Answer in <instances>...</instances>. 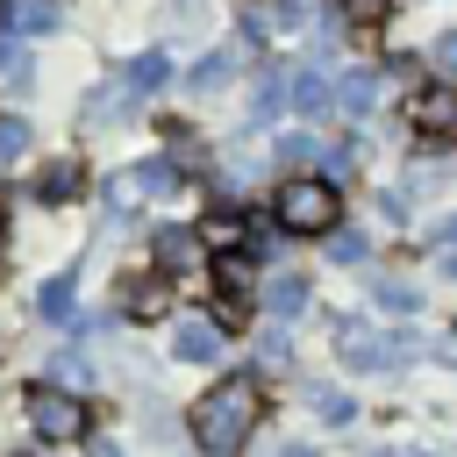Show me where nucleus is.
I'll return each mask as SVG.
<instances>
[{"instance_id": "nucleus-1", "label": "nucleus", "mask_w": 457, "mask_h": 457, "mask_svg": "<svg viewBox=\"0 0 457 457\" xmlns=\"http://www.w3.org/2000/svg\"><path fill=\"white\" fill-rule=\"evenodd\" d=\"M257 414H264V386H257L250 371H236V378H221L214 393H200V407H193V443H200L207 457H228V450L250 443Z\"/></svg>"}, {"instance_id": "nucleus-2", "label": "nucleus", "mask_w": 457, "mask_h": 457, "mask_svg": "<svg viewBox=\"0 0 457 457\" xmlns=\"http://www.w3.org/2000/svg\"><path fill=\"white\" fill-rule=\"evenodd\" d=\"M278 221L300 228V236H328V221H336V186H328V179H286V186H278Z\"/></svg>"}, {"instance_id": "nucleus-3", "label": "nucleus", "mask_w": 457, "mask_h": 457, "mask_svg": "<svg viewBox=\"0 0 457 457\" xmlns=\"http://www.w3.org/2000/svg\"><path fill=\"white\" fill-rule=\"evenodd\" d=\"M29 428H36L43 443H79V436H86V400L64 393V386H36V393H29Z\"/></svg>"}, {"instance_id": "nucleus-4", "label": "nucleus", "mask_w": 457, "mask_h": 457, "mask_svg": "<svg viewBox=\"0 0 457 457\" xmlns=\"http://www.w3.org/2000/svg\"><path fill=\"white\" fill-rule=\"evenodd\" d=\"M179 186H186V171H179L171 157H143L136 171H121V179H114V193H107V200H114V214H121V207H136V200H171Z\"/></svg>"}, {"instance_id": "nucleus-5", "label": "nucleus", "mask_w": 457, "mask_h": 457, "mask_svg": "<svg viewBox=\"0 0 457 457\" xmlns=\"http://www.w3.org/2000/svg\"><path fill=\"white\" fill-rule=\"evenodd\" d=\"M407 121L421 129V136H457V86H421L414 100H407Z\"/></svg>"}, {"instance_id": "nucleus-6", "label": "nucleus", "mask_w": 457, "mask_h": 457, "mask_svg": "<svg viewBox=\"0 0 457 457\" xmlns=\"http://www.w3.org/2000/svg\"><path fill=\"white\" fill-rule=\"evenodd\" d=\"M336 357H343V364H357V371H386V364L400 357V343H378L371 328L343 321V328H336Z\"/></svg>"}, {"instance_id": "nucleus-7", "label": "nucleus", "mask_w": 457, "mask_h": 457, "mask_svg": "<svg viewBox=\"0 0 457 457\" xmlns=\"http://www.w3.org/2000/svg\"><path fill=\"white\" fill-rule=\"evenodd\" d=\"M171 350H179L186 364H214L228 343H221V321H207V314H186V321L171 328Z\"/></svg>"}, {"instance_id": "nucleus-8", "label": "nucleus", "mask_w": 457, "mask_h": 457, "mask_svg": "<svg viewBox=\"0 0 457 457\" xmlns=\"http://www.w3.org/2000/svg\"><path fill=\"white\" fill-rule=\"evenodd\" d=\"M171 307V278H157V271H136L129 286H121V314L129 321H157Z\"/></svg>"}, {"instance_id": "nucleus-9", "label": "nucleus", "mask_w": 457, "mask_h": 457, "mask_svg": "<svg viewBox=\"0 0 457 457\" xmlns=\"http://www.w3.org/2000/svg\"><path fill=\"white\" fill-rule=\"evenodd\" d=\"M293 114H336V79H321V71H293Z\"/></svg>"}, {"instance_id": "nucleus-10", "label": "nucleus", "mask_w": 457, "mask_h": 457, "mask_svg": "<svg viewBox=\"0 0 457 457\" xmlns=\"http://www.w3.org/2000/svg\"><path fill=\"white\" fill-rule=\"evenodd\" d=\"M371 100H378V79H371V71H343V79H336V114L357 121V114H371Z\"/></svg>"}, {"instance_id": "nucleus-11", "label": "nucleus", "mask_w": 457, "mask_h": 457, "mask_svg": "<svg viewBox=\"0 0 457 457\" xmlns=\"http://www.w3.org/2000/svg\"><path fill=\"white\" fill-rule=\"evenodd\" d=\"M157 257H164V271H193V264H200L193 228H157Z\"/></svg>"}, {"instance_id": "nucleus-12", "label": "nucleus", "mask_w": 457, "mask_h": 457, "mask_svg": "<svg viewBox=\"0 0 457 457\" xmlns=\"http://www.w3.org/2000/svg\"><path fill=\"white\" fill-rule=\"evenodd\" d=\"M214 286H221V300H243L250 293V257L243 250H221L214 257Z\"/></svg>"}, {"instance_id": "nucleus-13", "label": "nucleus", "mask_w": 457, "mask_h": 457, "mask_svg": "<svg viewBox=\"0 0 457 457\" xmlns=\"http://www.w3.org/2000/svg\"><path fill=\"white\" fill-rule=\"evenodd\" d=\"M264 307H271V314H300V307H307V278H300V271H278V278L264 286Z\"/></svg>"}, {"instance_id": "nucleus-14", "label": "nucleus", "mask_w": 457, "mask_h": 457, "mask_svg": "<svg viewBox=\"0 0 457 457\" xmlns=\"http://www.w3.org/2000/svg\"><path fill=\"white\" fill-rule=\"evenodd\" d=\"M79 186H86V171H79V164H71V157H57V164H50V171H43V179H36V193H43V200H71V193H79Z\"/></svg>"}, {"instance_id": "nucleus-15", "label": "nucleus", "mask_w": 457, "mask_h": 457, "mask_svg": "<svg viewBox=\"0 0 457 457\" xmlns=\"http://www.w3.org/2000/svg\"><path fill=\"white\" fill-rule=\"evenodd\" d=\"M0 14L21 29H57V0H0Z\"/></svg>"}, {"instance_id": "nucleus-16", "label": "nucleus", "mask_w": 457, "mask_h": 457, "mask_svg": "<svg viewBox=\"0 0 457 457\" xmlns=\"http://www.w3.org/2000/svg\"><path fill=\"white\" fill-rule=\"evenodd\" d=\"M71 300H79V278H71V271H57V278L43 286V314H50V321H64V314H71Z\"/></svg>"}, {"instance_id": "nucleus-17", "label": "nucleus", "mask_w": 457, "mask_h": 457, "mask_svg": "<svg viewBox=\"0 0 457 457\" xmlns=\"http://www.w3.org/2000/svg\"><path fill=\"white\" fill-rule=\"evenodd\" d=\"M228 71H236V50H214V57H200V64H193V86L207 93V86H221Z\"/></svg>"}, {"instance_id": "nucleus-18", "label": "nucleus", "mask_w": 457, "mask_h": 457, "mask_svg": "<svg viewBox=\"0 0 457 457\" xmlns=\"http://www.w3.org/2000/svg\"><path fill=\"white\" fill-rule=\"evenodd\" d=\"M364 250H371V243H364L357 228H336V236H328V257H336V264H364Z\"/></svg>"}, {"instance_id": "nucleus-19", "label": "nucleus", "mask_w": 457, "mask_h": 457, "mask_svg": "<svg viewBox=\"0 0 457 457\" xmlns=\"http://www.w3.org/2000/svg\"><path fill=\"white\" fill-rule=\"evenodd\" d=\"M21 150H29V129H21L14 114H0V164H7V157H21Z\"/></svg>"}, {"instance_id": "nucleus-20", "label": "nucleus", "mask_w": 457, "mask_h": 457, "mask_svg": "<svg viewBox=\"0 0 457 457\" xmlns=\"http://www.w3.org/2000/svg\"><path fill=\"white\" fill-rule=\"evenodd\" d=\"M214 243H228V250L243 243V214L236 207H214Z\"/></svg>"}, {"instance_id": "nucleus-21", "label": "nucleus", "mask_w": 457, "mask_h": 457, "mask_svg": "<svg viewBox=\"0 0 457 457\" xmlns=\"http://www.w3.org/2000/svg\"><path fill=\"white\" fill-rule=\"evenodd\" d=\"M0 71H7V79H21V71H29V57H21V43H14V36H0Z\"/></svg>"}, {"instance_id": "nucleus-22", "label": "nucleus", "mask_w": 457, "mask_h": 457, "mask_svg": "<svg viewBox=\"0 0 457 457\" xmlns=\"http://www.w3.org/2000/svg\"><path fill=\"white\" fill-rule=\"evenodd\" d=\"M378 300H386V307H400V314H407V307H414V286H400V278H386V286H378Z\"/></svg>"}, {"instance_id": "nucleus-23", "label": "nucleus", "mask_w": 457, "mask_h": 457, "mask_svg": "<svg viewBox=\"0 0 457 457\" xmlns=\"http://www.w3.org/2000/svg\"><path fill=\"white\" fill-rule=\"evenodd\" d=\"M278 157H286V164H307V157H314V143H307V136H286V143H278Z\"/></svg>"}, {"instance_id": "nucleus-24", "label": "nucleus", "mask_w": 457, "mask_h": 457, "mask_svg": "<svg viewBox=\"0 0 457 457\" xmlns=\"http://www.w3.org/2000/svg\"><path fill=\"white\" fill-rule=\"evenodd\" d=\"M343 14H350V21H378V14H386V0H343Z\"/></svg>"}, {"instance_id": "nucleus-25", "label": "nucleus", "mask_w": 457, "mask_h": 457, "mask_svg": "<svg viewBox=\"0 0 457 457\" xmlns=\"http://www.w3.org/2000/svg\"><path fill=\"white\" fill-rule=\"evenodd\" d=\"M321 414L328 421H350V393H321Z\"/></svg>"}, {"instance_id": "nucleus-26", "label": "nucleus", "mask_w": 457, "mask_h": 457, "mask_svg": "<svg viewBox=\"0 0 457 457\" xmlns=\"http://www.w3.org/2000/svg\"><path fill=\"white\" fill-rule=\"evenodd\" d=\"M436 64H443V71H457V36H443V43H436Z\"/></svg>"}, {"instance_id": "nucleus-27", "label": "nucleus", "mask_w": 457, "mask_h": 457, "mask_svg": "<svg viewBox=\"0 0 457 457\" xmlns=\"http://www.w3.org/2000/svg\"><path fill=\"white\" fill-rule=\"evenodd\" d=\"M436 250H457V214H450V221L436 228Z\"/></svg>"}, {"instance_id": "nucleus-28", "label": "nucleus", "mask_w": 457, "mask_h": 457, "mask_svg": "<svg viewBox=\"0 0 457 457\" xmlns=\"http://www.w3.org/2000/svg\"><path fill=\"white\" fill-rule=\"evenodd\" d=\"M443 264H450V278H457V250H443Z\"/></svg>"}, {"instance_id": "nucleus-29", "label": "nucleus", "mask_w": 457, "mask_h": 457, "mask_svg": "<svg viewBox=\"0 0 457 457\" xmlns=\"http://www.w3.org/2000/svg\"><path fill=\"white\" fill-rule=\"evenodd\" d=\"M0 250H7V236H0Z\"/></svg>"}]
</instances>
